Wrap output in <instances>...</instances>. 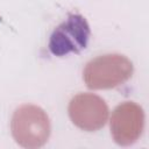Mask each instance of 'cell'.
I'll list each match as a JSON object with an SVG mask.
<instances>
[{
	"mask_svg": "<svg viewBox=\"0 0 149 149\" xmlns=\"http://www.w3.org/2000/svg\"><path fill=\"white\" fill-rule=\"evenodd\" d=\"M10 132L15 142L22 148H41L48 142L50 136V119L40 106L23 104L13 113Z\"/></svg>",
	"mask_w": 149,
	"mask_h": 149,
	"instance_id": "6da1fadb",
	"label": "cell"
},
{
	"mask_svg": "<svg viewBox=\"0 0 149 149\" xmlns=\"http://www.w3.org/2000/svg\"><path fill=\"white\" fill-rule=\"evenodd\" d=\"M109 127L113 141L118 146L128 147L134 144L144 128L143 108L134 101L119 104L112 113Z\"/></svg>",
	"mask_w": 149,
	"mask_h": 149,
	"instance_id": "5b68a950",
	"label": "cell"
},
{
	"mask_svg": "<svg viewBox=\"0 0 149 149\" xmlns=\"http://www.w3.org/2000/svg\"><path fill=\"white\" fill-rule=\"evenodd\" d=\"M69 116L72 123L85 132H97L108 119L106 101L94 93H78L69 102Z\"/></svg>",
	"mask_w": 149,
	"mask_h": 149,
	"instance_id": "277c9868",
	"label": "cell"
},
{
	"mask_svg": "<svg viewBox=\"0 0 149 149\" xmlns=\"http://www.w3.org/2000/svg\"><path fill=\"white\" fill-rule=\"evenodd\" d=\"M91 35L88 22L81 14H70L50 35L48 48L56 57L78 54L86 48Z\"/></svg>",
	"mask_w": 149,
	"mask_h": 149,
	"instance_id": "3957f363",
	"label": "cell"
},
{
	"mask_svg": "<svg viewBox=\"0 0 149 149\" xmlns=\"http://www.w3.org/2000/svg\"><path fill=\"white\" fill-rule=\"evenodd\" d=\"M132 61L121 54H105L88 61L83 70V79L91 90L114 88L126 83L133 74Z\"/></svg>",
	"mask_w": 149,
	"mask_h": 149,
	"instance_id": "7a4b0ae2",
	"label": "cell"
}]
</instances>
